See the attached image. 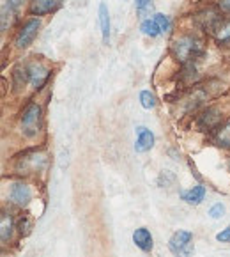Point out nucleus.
I'll return each mask as SVG.
<instances>
[{
	"mask_svg": "<svg viewBox=\"0 0 230 257\" xmlns=\"http://www.w3.org/2000/svg\"><path fill=\"white\" fill-rule=\"evenodd\" d=\"M138 98H140V105H142L145 110H152L156 105H158V99H156V96L152 94L151 91H147V89L140 92Z\"/></svg>",
	"mask_w": 230,
	"mask_h": 257,
	"instance_id": "a211bd4d",
	"label": "nucleus"
},
{
	"mask_svg": "<svg viewBox=\"0 0 230 257\" xmlns=\"http://www.w3.org/2000/svg\"><path fill=\"white\" fill-rule=\"evenodd\" d=\"M20 126L22 133L27 139H34L43 128V108L38 103H29L23 108L22 117H20Z\"/></svg>",
	"mask_w": 230,
	"mask_h": 257,
	"instance_id": "f03ea898",
	"label": "nucleus"
},
{
	"mask_svg": "<svg viewBox=\"0 0 230 257\" xmlns=\"http://www.w3.org/2000/svg\"><path fill=\"white\" fill-rule=\"evenodd\" d=\"M13 9L8 6V2H4L2 6V32H8V29L11 27V22H13Z\"/></svg>",
	"mask_w": 230,
	"mask_h": 257,
	"instance_id": "6ab92c4d",
	"label": "nucleus"
},
{
	"mask_svg": "<svg viewBox=\"0 0 230 257\" xmlns=\"http://www.w3.org/2000/svg\"><path fill=\"white\" fill-rule=\"evenodd\" d=\"M133 243L138 246L142 252H151L152 246H154V238H152L151 231L147 227H138L133 232Z\"/></svg>",
	"mask_w": 230,
	"mask_h": 257,
	"instance_id": "9b49d317",
	"label": "nucleus"
},
{
	"mask_svg": "<svg viewBox=\"0 0 230 257\" xmlns=\"http://www.w3.org/2000/svg\"><path fill=\"white\" fill-rule=\"evenodd\" d=\"M29 82L34 89H41L50 78V69L41 61H32L25 66Z\"/></svg>",
	"mask_w": 230,
	"mask_h": 257,
	"instance_id": "423d86ee",
	"label": "nucleus"
},
{
	"mask_svg": "<svg viewBox=\"0 0 230 257\" xmlns=\"http://www.w3.org/2000/svg\"><path fill=\"white\" fill-rule=\"evenodd\" d=\"M168 248L175 257H191L193 253V232L175 231L168 239Z\"/></svg>",
	"mask_w": 230,
	"mask_h": 257,
	"instance_id": "7ed1b4c3",
	"label": "nucleus"
},
{
	"mask_svg": "<svg viewBox=\"0 0 230 257\" xmlns=\"http://www.w3.org/2000/svg\"><path fill=\"white\" fill-rule=\"evenodd\" d=\"M13 231H15V222H13L11 213L4 211L0 216V238L4 245L13 238Z\"/></svg>",
	"mask_w": 230,
	"mask_h": 257,
	"instance_id": "4468645a",
	"label": "nucleus"
},
{
	"mask_svg": "<svg viewBox=\"0 0 230 257\" xmlns=\"http://www.w3.org/2000/svg\"><path fill=\"white\" fill-rule=\"evenodd\" d=\"M212 36H214V39L219 43V45L230 43V18H225V16H223V20L218 23V27L212 31Z\"/></svg>",
	"mask_w": 230,
	"mask_h": 257,
	"instance_id": "2eb2a0df",
	"label": "nucleus"
},
{
	"mask_svg": "<svg viewBox=\"0 0 230 257\" xmlns=\"http://www.w3.org/2000/svg\"><path fill=\"white\" fill-rule=\"evenodd\" d=\"M216 144L221 148H230V119L225 124L219 126V130L216 132Z\"/></svg>",
	"mask_w": 230,
	"mask_h": 257,
	"instance_id": "f3484780",
	"label": "nucleus"
},
{
	"mask_svg": "<svg viewBox=\"0 0 230 257\" xmlns=\"http://www.w3.org/2000/svg\"><path fill=\"white\" fill-rule=\"evenodd\" d=\"M172 53L181 64H189L204 55V45L193 36H181L172 45Z\"/></svg>",
	"mask_w": 230,
	"mask_h": 257,
	"instance_id": "f257e3e1",
	"label": "nucleus"
},
{
	"mask_svg": "<svg viewBox=\"0 0 230 257\" xmlns=\"http://www.w3.org/2000/svg\"><path fill=\"white\" fill-rule=\"evenodd\" d=\"M152 8V0H136V13L140 15V18H143V15Z\"/></svg>",
	"mask_w": 230,
	"mask_h": 257,
	"instance_id": "4be33fe9",
	"label": "nucleus"
},
{
	"mask_svg": "<svg viewBox=\"0 0 230 257\" xmlns=\"http://www.w3.org/2000/svg\"><path fill=\"white\" fill-rule=\"evenodd\" d=\"M20 232H22V234H29V232H31V227H32V223H31V220H27L25 216H22V218H20Z\"/></svg>",
	"mask_w": 230,
	"mask_h": 257,
	"instance_id": "5701e85b",
	"label": "nucleus"
},
{
	"mask_svg": "<svg viewBox=\"0 0 230 257\" xmlns=\"http://www.w3.org/2000/svg\"><path fill=\"white\" fill-rule=\"evenodd\" d=\"M39 29H41V20L39 18H31L27 20L22 25V29L18 31L15 38V48L18 50H25L34 43V39L38 38Z\"/></svg>",
	"mask_w": 230,
	"mask_h": 257,
	"instance_id": "20e7f679",
	"label": "nucleus"
},
{
	"mask_svg": "<svg viewBox=\"0 0 230 257\" xmlns=\"http://www.w3.org/2000/svg\"><path fill=\"white\" fill-rule=\"evenodd\" d=\"M154 133L145 126H136V142L135 151L136 153H147L154 148Z\"/></svg>",
	"mask_w": 230,
	"mask_h": 257,
	"instance_id": "1a4fd4ad",
	"label": "nucleus"
},
{
	"mask_svg": "<svg viewBox=\"0 0 230 257\" xmlns=\"http://www.w3.org/2000/svg\"><path fill=\"white\" fill-rule=\"evenodd\" d=\"M66 0H32L31 8H29V13L32 16H46L55 13L57 9H61L62 4Z\"/></svg>",
	"mask_w": 230,
	"mask_h": 257,
	"instance_id": "6e6552de",
	"label": "nucleus"
},
{
	"mask_svg": "<svg viewBox=\"0 0 230 257\" xmlns=\"http://www.w3.org/2000/svg\"><path fill=\"white\" fill-rule=\"evenodd\" d=\"M205 193H207V190H205L204 185H196V186H193V188L181 192V199L189 206H198V204H202V201L205 199Z\"/></svg>",
	"mask_w": 230,
	"mask_h": 257,
	"instance_id": "f8f14e48",
	"label": "nucleus"
},
{
	"mask_svg": "<svg viewBox=\"0 0 230 257\" xmlns=\"http://www.w3.org/2000/svg\"><path fill=\"white\" fill-rule=\"evenodd\" d=\"M46 167H48V156L43 151H34L20 160L18 170L20 174H34V172H43Z\"/></svg>",
	"mask_w": 230,
	"mask_h": 257,
	"instance_id": "39448f33",
	"label": "nucleus"
},
{
	"mask_svg": "<svg viewBox=\"0 0 230 257\" xmlns=\"http://www.w3.org/2000/svg\"><path fill=\"white\" fill-rule=\"evenodd\" d=\"M216 241H219V243H230V225L226 227V229H223L221 232H218V234H216Z\"/></svg>",
	"mask_w": 230,
	"mask_h": 257,
	"instance_id": "b1692460",
	"label": "nucleus"
},
{
	"mask_svg": "<svg viewBox=\"0 0 230 257\" xmlns=\"http://www.w3.org/2000/svg\"><path fill=\"white\" fill-rule=\"evenodd\" d=\"M99 25H101V36H103V43L108 45L110 41V31H112V23H110V11L108 6L105 2L99 4Z\"/></svg>",
	"mask_w": 230,
	"mask_h": 257,
	"instance_id": "ddd939ff",
	"label": "nucleus"
},
{
	"mask_svg": "<svg viewBox=\"0 0 230 257\" xmlns=\"http://www.w3.org/2000/svg\"><path fill=\"white\" fill-rule=\"evenodd\" d=\"M32 201V190L25 183H13L9 188V202L18 208H25Z\"/></svg>",
	"mask_w": 230,
	"mask_h": 257,
	"instance_id": "0eeeda50",
	"label": "nucleus"
},
{
	"mask_svg": "<svg viewBox=\"0 0 230 257\" xmlns=\"http://www.w3.org/2000/svg\"><path fill=\"white\" fill-rule=\"evenodd\" d=\"M219 126H221V113L218 108H207L198 117V128L204 132H211V130L218 132Z\"/></svg>",
	"mask_w": 230,
	"mask_h": 257,
	"instance_id": "9d476101",
	"label": "nucleus"
},
{
	"mask_svg": "<svg viewBox=\"0 0 230 257\" xmlns=\"http://www.w3.org/2000/svg\"><path fill=\"white\" fill-rule=\"evenodd\" d=\"M219 9L226 15H230V0H219Z\"/></svg>",
	"mask_w": 230,
	"mask_h": 257,
	"instance_id": "a878e982",
	"label": "nucleus"
},
{
	"mask_svg": "<svg viewBox=\"0 0 230 257\" xmlns=\"http://www.w3.org/2000/svg\"><path fill=\"white\" fill-rule=\"evenodd\" d=\"M140 31H142V34L149 36V38H158V36H161V29L158 27L154 18L143 20V22L140 23Z\"/></svg>",
	"mask_w": 230,
	"mask_h": 257,
	"instance_id": "dca6fc26",
	"label": "nucleus"
},
{
	"mask_svg": "<svg viewBox=\"0 0 230 257\" xmlns=\"http://www.w3.org/2000/svg\"><path fill=\"white\" fill-rule=\"evenodd\" d=\"M6 2H8V6L13 9V11H16V9L22 8L23 2H25V0H6Z\"/></svg>",
	"mask_w": 230,
	"mask_h": 257,
	"instance_id": "393cba45",
	"label": "nucleus"
},
{
	"mask_svg": "<svg viewBox=\"0 0 230 257\" xmlns=\"http://www.w3.org/2000/svg\"><path fill=\"white\" fill-rule=\"evenodd\" d=\"M152 18L156 20V23H158V27L161 29V34H166V32L170 31V27H172V23H170V18L165 15H161V13H156Z\"/></svg>",
	"mask_w": 230,
	"mask_h": 257,
	"instance_id": "aec40b11",
	"label": "nucleus"
},
{
	"mask_svg": "<svg viewBox=\"0 0 230 257\" xmlns=\"http://www.w3.org/2000/svg\"><path fill=\"white\" fill-rule=\"evenodd\" d=\"M223 215H225V206H223L221 202H216V204L211 206V209H209V216H211L212 220L221 218Z\"/></svg>",
	"mask_w": 230,
	"mask_h": 257,
	"instance_id": "412c9836",
	"label": "nucleus"
}]
</instances>
